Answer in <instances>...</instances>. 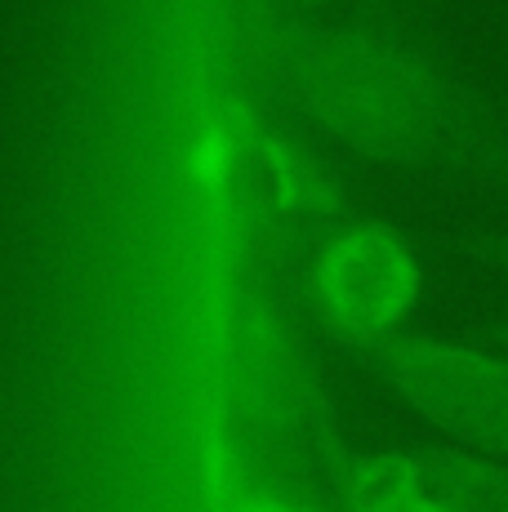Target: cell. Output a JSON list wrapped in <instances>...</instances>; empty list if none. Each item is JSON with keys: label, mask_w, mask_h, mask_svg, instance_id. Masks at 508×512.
I'll return each mask as SVG.
<instances>
[{"label": "cell", "mask_w": 508, "mask_h": 512, "mask_svg": "<svg viewBox=\"0 0 508 512\" xmlns=\"http://www.w3.org/2000/svg\"><path fill=\"white\" fill-rule=\"evenodd\" d=\"M304 94L339 139L388 161L500 156V139L464 90L397 36L348 32L308 49Z\"/></svg>", "instance_id": "6da1fadb"}, {"label": "cell", "mask_w": 508, "mask_h": 512, "mask_svg": "<svg viewBox=\"0 0 508 512\" xmlns=\"http://www.w3.org/2000/svg\"><path fill=\"white\" fill-rule=\"evenodd\" d=\"M388 388L464 450L508 464V352L482 343L393 334L375 343Z\"/></svg>", "instance_id": "7a4b0ae2"}, {"label": "cell", "mask_w": 508, "mask_h": 512, "mask_svg": "<svg viewBox=\"0 0 508 512\" xmlns=\"http://www.w3.org/2000/svg\"><path fill=\"white\" fill-rule=\"evenodd\" d=\"M321 294L330 321L366 343L402 334V317L419 294L415 250L393 228L353 223L330 241L321 259Z\"/></svg>", "instance_id": "3957f363"}, {"label": "cell", "mask_w": 508, "mask_h": 512, "mask_svg": "<svg viewBox=\"0 0 508 512\" xmlns=\"http://www.w3.org/2000/svg\"><path fill=\"white\" fill-rule=\"evenodd\" d=\"M433 486L446 512H508V464L477 450H433Z\"/></svg>", "instance_id": "277c9868"}, {"label": "cell", "mask_w": 508, "mask_h": 512, "mask_svg": "<svg viewBox=\"0 0 508 512\" xmlns=\"http://www.w3.org/2000/svg\"><path fill=\"white\" fill-rule=\"evenodd\" d=\"M495 250H500V259H508V232L500 236V245H495ZM500 343H504V352H508V326L500 330Z\"/></svg>", "instance_id": "5b68a950"}]
</instances>
